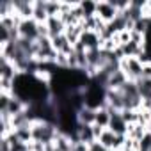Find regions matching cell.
Wrapping results in <instances>:
<instances>
[{"label":"cell","instance_id":"1","mask_svg":"<svg viewBox=\"0 0 151 151\" xmlns=\"http://www.w3.org/2000/svg\"><path fill=\"white\" fill-rule=\"evenodd\" d=\"M57 132H59V126L57 124L45 123V121L32 123V137H34V142H41V144L48 146V144L53 142Z\"/></svg>","mask_w":151,"mask_h":151},{"label":"cell","instance_id":"2","mask_svg":"<svg viewBox=\"0 0 151 151\" xmlns=\"http://www.w3.org/2000/svg\"><path fill=\"white\" fill-rule=\"evenodd\" d=\"M119 68L126 73L128 80H132V82H137V80L142 78V68H144V64L139 59H135V57H132V59H126L124 57L119 62Z\"/></svg>","mask_w":151,"mask_h":151},{"label":"cell","instance_id":"3","mask_svg":"<svg viewBox=\"0 0 151 151\" xmlns=\"http://www.w3.org/2000/svg\"><path fill=\"white\" fill-rule=\"evenodd\" d=\"M124 140H126V135H116V133H114L112 130H109V128H105L103 133H101V137L98 139V142H101V144H103L107 149H110V151L121 149Z\"/></svg>","mask_w":151,"mask_h":151},{"label":"cell","instance_id":"4","mask_svg":"<svg viewBox=\"0 0 151 151\" xmlns=\"http://www.w3.org/2000/svg\"><path fill=\"white\" fill-rule=\"evenodd\" d=\"M117 14H119V11L114 7V4L110 2V0H101V2H98V6H96V16L101 22H105L107 25L112 23Z\"/></svg>","mask_w":151,"mask_h":151},{"label":"cell","instance_id":"5","mask_svg":"<svg viewBox=\"0 0 151 151\" xmlns=\"http://www.w3.org/2000/svg\"><path fill=\"white\" fill-rule=\"evenodd\" d=\"M18 30H20V36L23 39H30V41H37L39 39V23L34 18L22 20Z\"/></svg>","mask_w":151,"mask_h":151},{"label":"cell","instance_id":"6","mask_svg":"<svg viewBox=\"0 0 151 151\" xmlns=\"http://www.w3.org/2000/svg\"><path fill=\"white\" fill-rule=\"evenodd\" d=\"M20 75V71L16 69V66L6 59V57H0V80H16V77Z\"/></svg>","mask_w":151,"mask_h":151},{"label":"cell","instance_id":"7","mask_svg":"<svg viewBox=\"0 0 151 151\" xmlns=\"http://www.w3.org/2000/svg\"><path fill=\"white\" fill-rule=\"evenodd\" d=\"M14 13L22 18V20H29L34 16V2H29V0H14Z\"/></svg>","mask_w":151,"mask_h":151},{"label":"cell","instance_id":"8","mask_svg":"<svg viewBox=\"0 0 151 151\" xmlns=\"http://www.w3.org/2000/svg\"><path fill=\"white\" fill-rule=\"evenodd\" d=\"M46 29H48V36L53 39V37L62 36L66 32V23L62 22L60 16H50L46 22Z\"/></svg>","mask_w":151,"mask_h":151},{"label":"cell","instance_id":"9","mask_svg":"<svg viewBox=\"0 0 151 151\" xmlns=\"http://www.w3.org/2000/svg\"><path fill=\"white\" fill-rule=\"evenodd\" d=\"M80 43L86 46V50H100L101 45H103L101 37L93 30H84V34L80 37Z\"/></svg>","mask_w":151,"mask_h":151},{"label":"cell","instance_id":"10","mask_svg":"<svg viewBox=\"0 0 151 151\" xmlns=\"http://www.w3.org/2000/svg\"><path fill=\"white\" fill-rule=\"evenodd\" d=\"M128 82V77H126V73L119 68V69H116L110 77H109V80H107V89H112V91H119L124 84Z\"/></svg>","mask_w":151,"mask_h":151},{"label":"cell","instance_id":"11","mask_svg":"<svg viewBox=\"0 0 151 151\" xmlns=\"http://www.w3.org/2000/svg\"><path fill=\"white\" fill-rule=\"evenodd\" d=\"M109 130H112L116 135H126V132H128V123L123 119L121 112H112Z\"/></svg>","mask_w":151,"mask_h":151},{"label":"cell","instance_id":"12","mask_svg":"<svg viewBox=\"0 0 151 151\" xmlns=\"http://www.w3.org/2000/svg\"><path fill=\"white\" fill-rule=\"evenodd\" d=\"M77 121L78 124H86V126H93L96 123V110L91 109V107H82L78 112H77Z\"/></svg>","mask_w":151,"mask_h":151},{"label":"cell","instance_id":"13","mask_svg":"<svg viewBox=\"0 0 151 151\" xmlns=\"http://www.w3.org/2000/svg\"><path fill=\"white\" fill-rule=\"evenodd\" d=\"M39 25H45L48 22V13H46V0H36L34 2V16H32Z\"/></svg>","mask_w":151,"mask_h":151},{"label":"cell","instance_id":"14","mask_svg":"<svg viewBox=\"0 0 151 151\" xmlns=\"http://www.w3.org/2000/svg\"><path fill=\"white\" fill-rule=\"evenodd\" d=\"M52 45H53V50H55L57 53H66V55L73 53V45L68 41V37H66L64 34L53 37V39H52Z\"/></svg>","mask_w":151,"mask_h":151},{"label":"cell","instance_id":"15","mask_svg":"<svg viewBox=\"0 0 151 151\" xmlns=\"http://www.w3.org/2000/svg\"><path fill=\"white\" fill-rule=\"evenodd\" d=\"M147 133V126L140 124V123H132L128 124V132H126V137L132 139V140H142V137Z\"/></svg>","mask_w":151,"mask_h":151},{"label":"cell","instance_id":"16","mask_svg":"<svg viewBox=\"0 0 151 151\" xmlns=\"http://www.w3.org/2000/svg\"><path fill=\"white\" fill-rule=\"evenodd\" d=\"M14 135H16V139H18L20 142H25V144L34 142V137H32V124L16 128V130H14Z\"/></svg>","mask_w":151,"mask_h":151},{"label":"cell","instance_id":"17","mask_svg":"<svg viewBox=\"0 0 151 151\" xmlns=\"http://www.w3.org/2000/svg\"><path fill=\"white\" fill-rule=\"evenodd\" d=\"M110 117H112V114L109 112V109H107V107H101V109L96 110V123H94V124H98V126H101V128H109Z\"/></svg>","mask_w":151,"mask_h":151},{"label":"cell","instance_id":"18","mask_svg":"<svg viewBox=\"0 0 151 151\" xmlns=\"http://www.w3.org/2000/svg\"><path fill=\"white\" fill-rule=\"evenodd\" d=\"M135 84H137V87H139L140 98H142V100H151V80L140 78V80H137Z\"/></svg>","mask_w":151,"mask_h":151},{"label":"cell","instance_id":"19","mask_svg":"<svg viewBox=\"0 0 151 151\" xmlns=\"http://www.w3.org/2000/svg\"><path fill=\"white\" fill-rule=\"evenodd\" d=\"M80 4V9L84 11L86 18L87 16H96V6L98 2H89V0H86V2H78Z\"/></svg>","mask_w":151,"mask_h":151},{"label":"cell","instance_id":"20","mask_svg":"<svg viewBox=\"0 0 151 151\" xmlns=\"http://www.w3.org/2000/svg\"><path fill=\"white\" fill-rule=\"evenodd\" d=\"M60 6H62V2H57V0H46V13H48V16H59L60 14Z\"/></svg>","mask_w":151,"mask_h":151},{"label":"cell","instance_id":"21","mask_svg":"<svg viewBox=\"0 0 151 151\" xmlns=\"http://www.w3.org/2000/svg\"><path fill=\"white\" fill-rule=\"evenodd\" d=\"M11 142L7 137H0V151H11Z\"/></svg>","mask_w":151,"mask_h":151},{"label":"cell","instance_id":"22","mask_svg":"<svg viewBox=\"0 0 151 151\" xmlns=\"http://www.w3.org/2000/svg\"><path fill=\"white\" fill-rule=\"evenodd\" d=\"M89 151H110V149H107L101 142H98V140H94L93 144H89Z\"/></svg>","mask_w":151,"mask_h":151},{"label":"cell","instance_id":"23","mask_svg":"<svg viewBox=\"0 0 151 151\" xmlns=\"http://www.w3.org/2000/svg\"><path fill=\"white\" fill-rule=\"evenodd\" d=\"M103 130H105V128H101V126H98V124H93V133H94V139H96V140L101 137Z\"/></svg>","mask_w":151,"mask_h":151},{"label":"cell","instance_id":"24","mask_svg":"<svg viewBox=\"0 0 151 151\" xmlns=\"http://www.w3.org/2000/svg\"><path fill=\"white\" fill-rule=\"evenodd\" d=\"M147 9H149V18H151V0L147 2Z\"/></svg>","mask_w":151,"mask_h":151}]
</instances>
